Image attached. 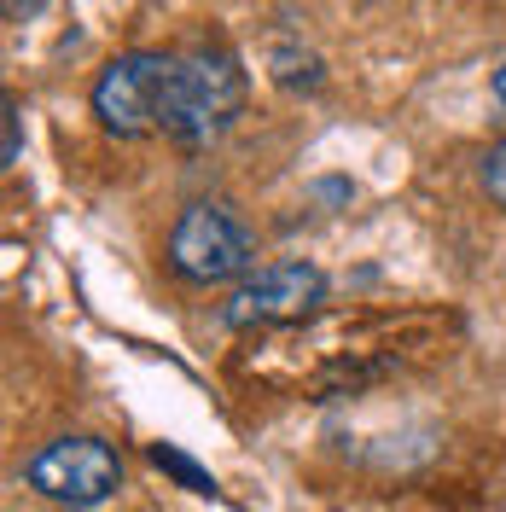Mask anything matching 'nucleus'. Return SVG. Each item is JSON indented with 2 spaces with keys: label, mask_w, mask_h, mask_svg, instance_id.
<instances>
[{
  "label": "nucleus",
  "mask_w": 506,
  "mask_h": 512,
  "mask_svg": "<svg viewBox=\"0 0 506 512\" xmlns=\"http://www.w3.org/2000/svg\"><path fill=\"white\" fill-rule=\"evenodd\" d=\"M320 303H326V274L315 262H268L233 286V297L222 303V326H233V332L303 326Z\"/></svg>",
  "instance_id": "5"
},
{
  "label": "nucleus",
  "mask_w": 506,
  "mask_h": 512,
  "mask_svg": "<svg viewBox=\"0 0 506 512\" xmlns=\"http://www.w3.org/2000/svg\"><path fill=\"white\" fill-rule=\"evenodd\" d=\"M41 6H47V0H6V18H12V24H18V18H35V12H41Z\"/></svg>",
  "instance_id": "9"
},
{
  "label": "nucleus",
  "mask_w": 506,
  "mask_h": 512,
  "mask_svg": "<svg viewBox=\"0 0 506 512\" xmlns=\"http://www.w3.org/2000/svg\"><path fill=\"white\" fill-rule=\"evenodd\" d=\"M495 99H501V105H506V64H501V70H495Z\"/></svg>",
  "instance_id": "10"
},
{
  "label": "nucleus",
  "mask_w": 506,
  "mask_h": 512,
  "mask_svg": "<svg viewBox=\"0 0 506 512\" xmlns=\"http://www.w3.org/2000/svg\"><path fill=\"white\" fill-rule=\"evenodd\" d=\"M152 466H163L169 478H181L192 495H222V489H216V478H210L204 466H192L187 454H181V448H169V443H152Z\"/></svg>",
  "instance_id": "6"
},
{
  "label": "nucleus",
  "mask_w": 506,
  "mask_h": 512,
  "mask_svg": "<svg viewBox=\"0 0 506 512\" xmlns=\"http://www.w3.org/2000/svg\"><path fill=\"white\" fill-rule=\"evenodd\" d=\"M239 111H245V64L227 41H198L187 53H175L158 123L175 146H187V152L216 146Z\"/></svg>",
  "instance_id": "1"
},
{
  "label": "nucleus",
  "mask_w": 506,
  "mask_h": 512,
  "mask_svg": "<svg viewBox=\"0 0 506 512\" xmlns=\"http://www.w3.org/2000/svg\"><path fill=\"white\" fill-rule=\"evenodd\" d=\"M24 483L47 501H64V507H94L123 489V460L105 437H53L30 454Z\"/></svg>",
  "instance_id": "4"
},
{
  "label": "nucleus",
  "mask_w": 506,
  "mask_h": 512,
  "mask_svg": "<svg viewBox=\"0 0 506 512\" xmlns=\"http://www.w3.org/2000/svg\"><path fill=\"white\" fill-rule=\"evenodd\" d=\"M483 192H489L495 210H506V134L483 152Z\"/></svg>",
  "instance_id": "7"
},
{
  "label": "nucleus",
  "mask_w": 506,
  "mask_h": 512,
  "mask_svg": "<svg viewBox=\"0 0 506 512\" xmlns=\"http://www.w3.org/2000/svg\"><path fill=\"white\" fill-rule=\"evenodd\" d=\"M251 262H256V239L227 204L198 198V204H187V210L175 216V227H169V268H175L187 286L239 280V274H251Z\"/></svg>",
  "instance_id": "2"
},
{
  "label": "nucleus",
  "mask_w": 506,
  "mask_h": 512,
  "mask_svg": "<svg viewBox=\"0 0 506 512\" xmlns=\"http://www.w3.org/2000/svg\"><path fill=\"white\" fill-rule=\"evenodd\" d=\"M169 70H175V53H152V47L117 53V59L94 76V94H88L99 128H105V134H117V140L158 134Z\"/></svg>",
  "instance_id": "3"
},
{
  "label": "nucleus",
  "mask_w": 506,
  "mask_h": 512,
  "mask_svg": "<svg viewBox=\"0 0 506 512\" xmlns=\"http://www.w3.org/2000/svg\"><path fill=\"white\" fill-rule=\"evenodd\" d=\"M24 158V111H18V99H6V146H0V169H18Z\"/></svg>",
  "instance_id": "8"
}]
</instances>
